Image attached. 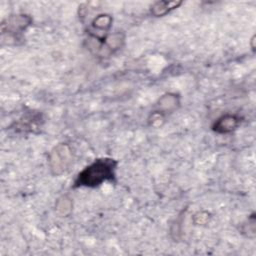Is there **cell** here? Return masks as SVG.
Here are the masks:
<instances>
[{
    "label": "cell",
    "mask_w": 256,
    "mask_h": 256,
    "mask_svg": "<svg viewBox=\"0 0 256 256\" xmlns=\"http://www.w3.org/2000/svg\"><path fill=\"white\" fill-rule=\"evenodd\" d=\"M116 165L117 162L110 158L94 161L78 174L74 183L75 187H96L104 181L113 180L115 177Z\"/></svg>",
    "instance_id": "cell-1"
},
{
    "label": "cell",
    "mask_w": 256,
    "mask_h": 256,
    "mask_svg": "<svg viewBox=\"0 0 256 256\" xmlns=\"http://www.w3.org/2000/svg\"><path fill=\"white\" fill-rule=\"evenodd\" d=\"M7 23L2 24V33H9L10 35H15L21 33L30 23L31 19L25 15L12 16L6 20Z\"/></svg>",
    "instance_id": "cell-2"
},
{
    "label": "cell",
    "mask_w": 256,
    "mask_h": 256,
    "mask_svg": "<svg viewBox=\"0 0 256 256\" xmlns=\"http://www.w3.org/2000/svg\"><path fill=\"white\" fill-rule=\"evenodd\" d=\"M51 162H54V165H52V167L56 170V173L65 170L68 163L70 162V154L67 147L62 145L55 148V151L52 152Z\"/></svg>",
    "instance_id": "cell-3"
},
{
    "label": "cell",
    "mask_w": 256,
    "mask_h": 256,
    "mask_svg": "<svg viewBox=\"0 0 256 256\" xmlns=\"http://www.w3.org/2000/svg\"><path fill=\"white\" fill-rule=\"evenodd\" d=\"M238 125V119L235 116L227 115L224 116L215 123L214 125V130L220 133H226L232 131L236 126Z\"/></svg>",
    "instance_id": "cell-4"
},
{
    "label": "cell",
    "mask_w": 256,
    "mask_h": 256,
    "mask_svg": "<svg viewBox=\"0 0 256 256\" xmlns=\"http://www.w3.org/2000/svg\"><path fill=\"white\" fill-rule=\"evenodd\" d=\"M180 4L181 2H167V1L157 2L152 6L151 12L155 16H162L168 13L170 10L175 9Z\"/></svg>",
    "instance_id": "cell-5"
}]
</instances>
